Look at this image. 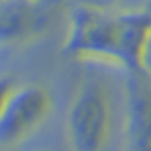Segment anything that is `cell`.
Masks as SVG:
<instances>
[{"mask_svg":"<svg viewBox=\"0 0 151 151\" xmlns=\"http://www.w3.org/2000/svg\"><path fill=\"white\" fill-rule=\"evenodd\" d=\"M124 151H151V83L143 73L126 80Z\"/></svg>","mask_w":151,"mask_h":151,"instance_id":"5","label":"cell"},{"mask_svg":"<svg viewBox=\"0 0 151 151\" xmlns=\"http://www.w3.org/2000/svg\"><path fill=\"white\" fill-rule=\"evenodd\" d=\"M97 4H102V5H109V7H122L124 2H129V0H92Z\"/></svg>","mask_w":151,"mask_h":151,"instance_id":"6","label":"cell"},{"mask_svg":"<svg viewBox=\"0 0 151 151\" xmlns=\"http://www.w3.org/2000/svg\"><path fill=\"white\" fill-rule=\"evenodd\" d=\"M29 2H36V4H41V2H46V0H29Z\"/></svg>","mask_w":151,"mask_h":151,"instance_id":"7","label":"cell"},{"mask_svg":"<svg viewBox=\"0 0 151 151\" xmlns=\"http://www.w3.org/2000/svg\"><path fill=\"white\" fill-rule=\"evenodd\" d=\"M63 49L78 61L146 75L151 68V14L136 7L80 2L68 14Z\"/></svg>","mask_w":151,"mask_h":151,"instance_id":"1","label":"cell"},{"mask_svg":"<svg viewBox=\"0 0 151 151\" xmlns=\"http://www.w3.org/2000/svg\"><path fill=\"white\" fill-rule=\"evenodd\" d=\"M2 2H7V0H2Z\"/></svg>","mask_w":151,"mask_h":151,"instance_id":"8","label":"cell"},{"mask_svg":"<svg viewBox=\"0 0 151 151\" xmlns=\"http://www.w3.org/2000/svg\"><path fill=\"white\" fill-rule=\"evenodd\" d=\"M63 0H46L41 4L29 0L2 2L0 37L4 44H29L41 37Z\"/></svg>","mask_w":151,"mask_h":151,"instance_id":"4","label":"cell"},{"mask_svg":"<svg viewBox=\"0 0 151 151\" xmlns=\"http://www.w3.org/2000/svg\"><path fill=\"white\" fill-rule=\"evenodd\" d=\"M114 99L107 83L97 78L78 85L65 117L71 151H105L114 129Z\"/></svg>","mask_w":151,"mask_h":151,"instance_id":"2","label":"cell"},{"mask_svg":"<svg viewBox=\"0 0 151 151\" xmlns=\"http://www.w3.org/2000/svg\"><path fill=\"white\" fill-rule=\"evenodd\" d=\"M53 95L41 83H22L4 88L0 107V144L7 151L26 141L49 117Z\"/></svg>","mask_w":151,"mask_h":151,"instance_id":"3","label":"cell"}]
</instances>
